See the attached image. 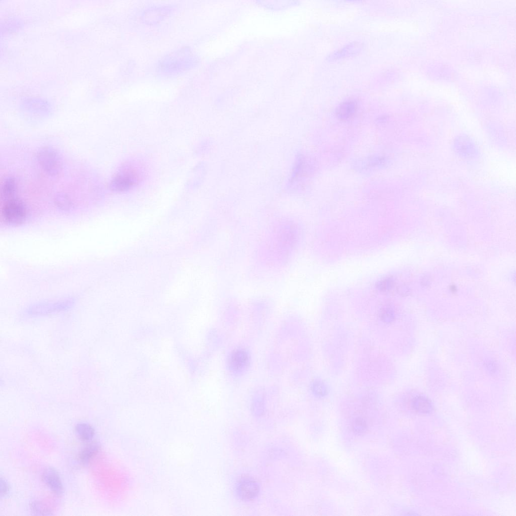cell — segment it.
<instances>
[{
  "instance_id": "cell-5",
  "label": "cell",
  "mask_w": 516,
  "mask_h": 516,
  "mask_svg": "<svg viewBox=\"0 0 516 516\" xmlns=\"http://www.w3.org/2000/svg\"><path fill=\"white\" fill-rule=\"evenodd\" d=\"M260 488L258 484L250 478L242 479L238 484L237 493L238 497L244 500H252L258 495Z\"/></svg>"
},
{
  "instance_id": "cell-7",
  "label": "cell",
  "mask_w": 516,
  "mask_h": 516,
  "mask_svg": "<svg viewBox=\"0 0 516 516\" xmlns=\"http://www.w3.org/2000/svg\"><path fill=\"white\" fill-rule=\"evenodd\" d=\"M17 190V184L15 179L9 176L6 177L2 181L1 188V202L15 198Z\"/></svg>"
},
{
  "instance_id": "cell-13",
  "label": "cell",
  "mask_w": 516,
  "mask_h": 516,
  "mask_svg": "<svg viewBox=\"0 0 516 516\" xmlns=\"http://www.w3.org/2000/svg\"><path fill=\"white\" fill-rule=\"evenodd\" d=\"M55 204L59 208L66 210L71 208L72 205L70 198L64 193H58L54 197Z\"/></svg>"
},
{
  "instance_id": "cell-14",
  "label": "cell",
  "mask_w": 516,
  "mask_h": 516,
  "mask_svg": "<svg viewBox=\"0 0 516 516\" xmlns=\"http://www.w3.org/2000/svg\"><path fill=\"white\" fill-rule=\"evenodd\" d=\"M32 511L37 515H52L50 509L44 504L36 501L31 504Z\"/></svg>"
},
{
  "instance_id": "cell-17",
  "label": "cell",
  "mask_w": 516,
  "mask_h": 516,
  "mask_svg": "<svg viewBox=\"0 0 516 516\" xmlns=\"http://www.w3.org/2000/svg\"><path fill=\"white\" fill-rule=\"evenodd\" d=\"M353 428L357 433L365 432L367 428L366 421L360 417L356 418L353 422Z\"/></svg>"
},
{
  "instance_id": "cell-12",
  "label": "cell",
  "mask_w": 516,
  "mask_h": 516,
  "mask_svg": "<svg viewBox=\"0 0 516 516\" xmlns=\"http://www.w3.org/2000/svg\"><path fill=\"white\" fill-rule=\"evenodd\" d=\"M75 431L79 439L84 442L92 440L95 435V429L86 423L78 424L75 427Z\"/></svg>"
},
{
  "instance_id": "cell-1",
  "label": "cell",
  "mask_w": 516,
  "mask_h": 516,
  "mask_svg": "<svg viewBox=\"0 0 516 516\" xmlns=\"http://www.w3.org/2000/svg\"><path fill=\"white\" fill-rule=\"evenodd\" d=\"M139 179L140 175L137 170L129 166L124 167L113 178L110 188L113 192H125L135 187Z\"/></svg>"
},
{
  "instance_id": "cell-19",
  "label": "cell",
  "mask_w": 516,
  "mask_h": 516,
  "mask_svg": "<svg viewBox=\"0 0 516 516\" xmlns=\"http://www.w3.org/2000/svg\"><path fill=\"white\" fill-rule=\"evenodd\" d=\"M0 488H1L0 492H1V497L5 496L9 491V486L6 480L2 477L1 478V487Z\"/></svg>"
},
{
  "instance_id": "cell-6",
  "label": "cell",
  "mask_w": 516,
  "mask_h": 516,
  "mask_svg": "<svg viewBox=\"0 0 516 516\" xmlns=\"http://www.w3.org/2000/svg\"><path fill=\"white\" fill-rule=\"evenodd\" d=\"M42 478L45 484L55 494L58 496L62 494L63 483L58 472L54 468H46L43 472Z\"/></svg>"
},
{
  "instance_id": "cell-18",
  "label": "cell",
  "mask_w": 516,
  "mask_h": 516,
  "mask_svg": "<svg viewBox=\"0 0 516 516\" xmlns=\"http://www.w3.org/2000/svg\"><path fill=\"white\" fill-rule=\"evenodd\" d=\"M380 317L382 320L386 323L392 322L395 317L393 310L390 307H385L381 311Z\"/></svg>"
},
{
  "instance_id": "cell-11",
  "label": "cell",
  "mask_w": 516,
  "mask_h": 516,
  "mask_svg": "<svg viewBox=\"0 0 516 516\" xmlns=\"http://www.w3.org/2000/svg\"><path fill=\"white\" fill-rule=\"evenodd\" d=\"M100 450L97 443L90 444L83 448L78 454V460L83 464H87L96 456Z\"/></svg>"
},
{
  "instance_id": "cell-9",
  "label": "cell",
  "mask_w": 516,
  "mask_h": 516,
  "mask_svg": "<svg viewBox=\"0 0 516 516\" xmlns=\"http://www.w3.org/2000/svg\"><path fill=\"white\" fill-rule=\"evenodd\" d=\"M249 356L243 350L239 349L235 351L230 358V366L235 371L240 370L244 368L248 363Z\"/></svg>"
},
{
  "instance_id": "cell-10",
  "label": "cell",
  "mask_w": 516,
  "mask_h": 516,
  "mask_svg": "<svg viewBox=\"0 0 516 516\" xmlns=\"http://www.w3.org/2000/svg\"><path fill=\"white\" fill-rule=\"evenodd\" d=\"M411 406L413 410L421 414L430 413L434 409V406L431 401L422 396L415 398L412 401Z\"/></svg>"
},
{
  "instance_id": "cell-15",
  "label": "cell",
  "mask_w": 516,
  "mask_h": 516,
  "mask_svg": "<svg viewBox=\"0 0 516 516\" xmlns=\"http://www.w3.org/2000/svg\"><path fill=\"white\" fill-rule=\"evenodd\" d=\"M394 281L391 278H385L377 283V288L382 292L390 291L394 286Z\"/></svg>"
},
{
  "instance_id": "cell-16",
  "label": "cell",
  "mask_w": 516,
  "mask_h": 516,
  "mask_svg": "<svg viewBox=\"0 0 516 516\" xmlns=\"http://www.w3.org/2000/svg\"><path fill=\"white\" fill-rule=\"evenodd\" d=\"M312 389L316 396L319 398L325 397L327 393L326 385L320 381L315 382L312 385Z\"/></svg>"
},
{
  "instance_id": "cell-8",
  "label": "cell",
  "mask_w": 516,
  "mask_h": 516,
  "mask_svg": "<svg viewBox=\"0 0 516 516\" xmlns=\"http://www.w3.org/2000/svg\"><path fill=\"white\" fill-rule=\"evenodd\" d=\"M358 105L356 101L349 100L342 103L337 109V115L342 120L352 118L357 111Z\"/></svg>"
},
{
  "instance_id": "cell-3",
  "label": "cell",
  "mask_w": 516,
  "mask_h": 516,
  "mask_svg": "<svg viewBox=\"0 0 516 516\" xmlns=\"http://www.w3.org/2000/svg\"><path fill=\"white\" fill-rule=\"evenodd\" d=\"M1 218L9 225H18L23 223L26 216L25 205L16 198L2 202Z\"/></svg>"
},
{
  "instance_id": "cell-4",
  "label": "cell",
  "mask_w": 516,
  "mask_h": 516,
  "mask_svg": "<svg viewBox=\"0 0 516 516\" xmlns=\"http://www.w3.org/2000/svg\"><path fill=\"white\" fill-rule=\"evenodd\" d=\"M73 305L71 300L41 303L30 307L25 311V315L34 318L57 314L69 310Z\"/></svg>"
},
{
  "instance_id": "cell-2",
  "label": "cell",
  "mask_w": 516,
  "mask_h": 516,
  "mask_svg": "<svg viewBox=\"0 0 516 516\" xmlns=\"http://www.w3.org/2000/svg\"><path fill=\"white\" fill-rule=\"evenodd\" d=\"M37 159L39 165L48 174L56 176L62 172L63 164L57 152L50 147H44L38 152Z\"/></svg>"
}]
</instances>
